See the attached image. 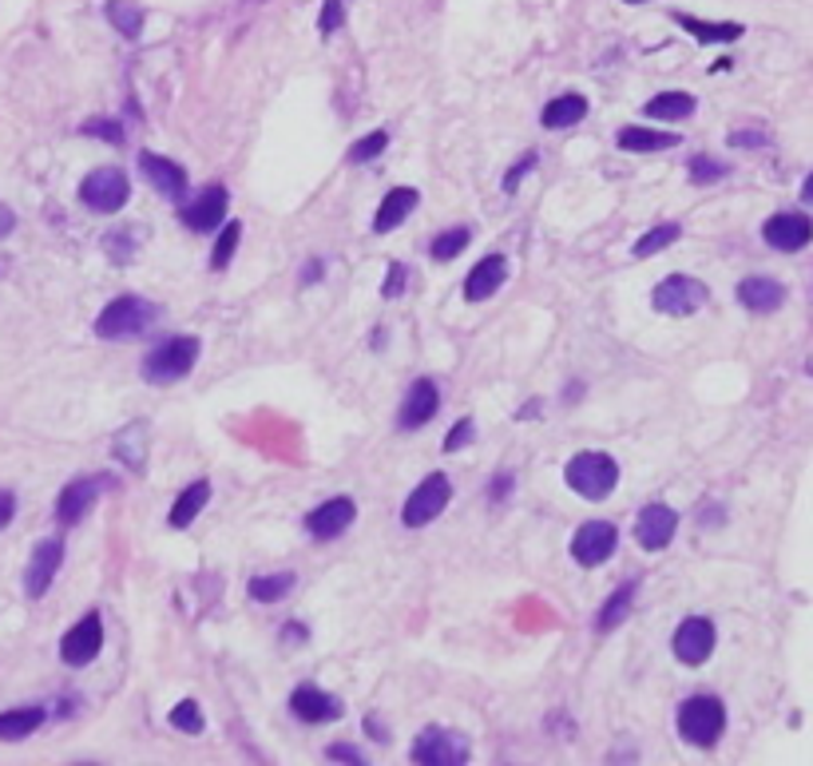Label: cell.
<instances>
[{
	"label": "cell",
	"instance_id": "obj_1",
	"mask_svg": "<svg viewBox=\"0 0 813 766\" xmlns=\"http://www.w3.org/2000/svg\"><path fill=\"white\" fill-rule=\"evenodd\" d=\"M722 731H726V707L719 695H691L679 707V735L691 746L710 751L722 739Z\"/></svg>",
	"mask_w": 813,
	"mask_h": 766
},
{
	"label": "cell",
	"instance_id": "obj_2",
	"mask_svg": "<svg viewBox=\"0 0 813 766\" xmlns=\"http://www.w3.org/2000/svg\"><path fill=\"white\" fill-rule=\"evenodd\" d=\"M159 318V306L147 303V298H136V294H124L116 303H107L95 318V334L104 342H124V337L143 334L147 325Z\"/></svg>",
	"mask_w": 813,
	"mask_h": 766
},
{
	"label": "cell",
	"instance_id": "obj_3",
	"mask_svg": "<svg viewBox=\"0 0 813 766\" xmlns=\"http://www.w3.org/2000/svg\"><path fill=\"white\" fill-rule=\"evenodd\" d=\"M198 337H167V342H159V346L143 358V378L152 385H171L179 382V378H186V373L195 370V361H198Z\"/></svg>",
	"mask_w": 813,
	"mask_h": 766
},
{
	"label": "cell",
	"instance_id": "obj_4",
	"mask_svg": "<svg viewBox=\"0 0 813 766\" xmlns=\"http://www.w3.org/2000/svg\"><path fill=\"white\" fill-rule=\"evenodd\" d=\"M564 481L583 500H604L619 485V464L607 454H576L568 461V469H564Z\"/></svg>",
	"mask_w": 813,
	"mask_h": 766
},
{
	"label": "cell",
	"instance_id": "obj_5",
	"mask_svg": "<svg viewBox=\"0 0 813 766\" xmlns=\"http://www.w3.org/2000/svg\"><path fill=\"white\" fill-rule=\"evenodd\" d=\"M449 500H453L449 476L429 473L413 493H409L405 509H401V524H405V528H425V524H433L444 509H449Z\"/></svg>",
	"mask_w": 813,
	"mask_h": 766
},
{
	"label": "cell",
	"instance_id": "obj_6",
	"mask_svg": "<svg viewBox=\"0 0 813 766\" xmlns=\"http://www.w3.org/2000/svg\"><path fill=\"white\" fill-rule=\"evenodd\" d=\"M473 746H468L465 735L449 731V727H425L417 735V743L409 751L413 763H437V766H465Z\"/></svg>",
	"mask_w": 813,
	"mask_h": 766
},
{
	"label": "cell",
	"instance_id": "obj_7",
	"mask_svg": "<svg viewBox=\"0 0 813 766\" xmlns=\"http://www.w3.org/2000/svg\"><path fill=\"white\" fill-rule=\"evenodd\" d=\"M128 199H131V183L119 167H100V171H92L80 183V203L100 210V215H116Z\"/></svg>",
	"mask_w": 813,
	"mask_h": 766
},
{
	"label": "cell",
	"instance_id": "obj_8",
	"mask_svg": "<svg viewBox=\"0 0 813 766\" xmlns=\"http://www.w3.org/2000/svg\"><path fill=\"white\" fill-rule=\"evenodd\" d=\"M650 306L659 314H671V318H691L695 310L707 306V286L698 279H691V275H671V279H662L655 286Z\"/></svg>",
	"mask_w": 813,
	"mask_h": 766
},
{
	"label": "cell",
	"instance_id": "obj_9",
	"mask_svg": "<svg viewBox=\"0 0 813 766\" xmlns=\"http://www.w3.org/2000/svg\"><path fill=\"white\" fill-rule=\"evenodd\" d=\"M616 548H619V528L607 521H588L571 536V557H576V564H583V569H595V564L611 560Z\"/></svg>",
	"mask_w": 813,
	"mask_h": 766
},
{
	"label": "cell",
	"instance_id": "obj_10",
	"mask_svg": "<svg viewBox=\"0 0 813 766\" xmlns=\"http://www.w3.org/2000/svg\"><path fill=\"white\" fill-rule=\"evenodd\" d=\"M104 648V620L100 612H88L76 627H68V636L60 639V660L68 667H88Z\"/></svg>",
	"mask_w": 813,
	"mask_h": 766
},
{
	"label": "cell",
	"instance_id": "obj_11",
	"mask_svg": "<svg viewBox=\"0 0 813 766\" xmlns=\"http://www.w3.org/2000/svg\"><path fill=\"white\" fill-rule=\"evenodd\" d=\"M60 564H64V540L60 536H44L40 545L33 548V560L24 569V596L28 600H40V596L52 588Z\"/></svg>",
	"mask_w": 813,
	"mask_h": 766
},
{
	"label": "cell",
	"instance_id": "obj_12",
	"mask_svg": "<svg viewBox=\"0 0 813 766\" xmlns=\"http://www.w3.org/2000/svg\"><path fill=\"white\" fill-rule=\"evenodd\" d=\"M714 643H719V636H714V624L710 620H702V615H691V620H683L679 624V631H674V660L686 663V667H698V663H707L710 655H714Z\"/></svg>",
	"mask_w": 813,
	"mask_h": 766
},
{
	"label": "cell",
	"instance_id": "obj_13",
	"mask_svg": "<svg viewBox=\"0 0 813 766\" xmlns=\"http://www.w3.org/2000/svg\"><path fill=\"white\" fill-rule=\"evenodd\" d=\"M107 488V476L104 473H92V476H76L72 485H64L56 500V521L60 524H80L88 512L95 509L100 493Z\"/></svg>",
	"mask_w": 813,
	"mask_h": 766
},
{
	"label": "cell",
	"instance_id": "obj_14",
	"mask_svg": "<svg viewBox=\"0 0 813 766\" xmlns=\"http://www.w3.org/2000/svg\"><path fill=\"white\" fill-rule=\"evenodd\" d=\"M227 203H231V199H227V187L210 183V187H203V195H198L195 203H186V207L179 210V219H183L191 231L210 234L227 222Z\"/></svg>",
	"mask_w": 813,
	"mask_h": 766
},
{
	"label": "cell",
	"instance_id": "obj_15",
	"mask_svg": "<svg viewBox=\"0 0 813 766\" xmlns=\"http://www.w3.org/2000/svg\"><path fill=\"white\" fill-rule=\"evenodd\" d=\"M762 239H766L774 251H786V255H793V251L810 246L813 222L805 219V215H798V210H782V215L766 219V227H762Z\"/></svg>",
	"mask_w": 813,
	"mask_h": 766
},
{
	"label": "cell",
	"instance_id": "obj_16",
	"mask_svg": "<svg viewBox=\"0 0 813 766\" xmlns=\"http://www.w3.org/2000/svg\"><path fill=\"white\" fill-rule=\"evenodd\" d=\"M437 409H441V390H437V382H433V378H417V382L409 385L397 425H401V430H421V425H429V421L437 418Z\"/></svg>",
	"mask_w": 813,
	"mask_h": 766
},
{
	"label": "cell",
	"instance_id": "obj_17",
	"mask_svg": "<svg viewBox=\"0 0 813 766\" xmlns=\"http://www.w3.org/2000/svg\"><path fill=\"white\" fill-rule=\"evenodd\" d=\"M674 528H679V512L671 505H647L640 512V521H635V540L647 552H659V548H667L674 540Z\"/></svg>",
	"mask_w": 813,
	"mask_h": 766
},
{
	"label": "cell",
	"instance_id": "obj_18",
	"mask_svg": "<svg viewBox=\"0 0 813 766\" xmlns=\"http://www.w3.org/2000/svg\"><path fill=\"white\" fill-rule=\"evenodd\" d=\"M353 516H358L353 500L334 497V500H325V505H318V509L306 516V533L314 536V540H334V536H341L349 524H353Z\"/></svg>",
	"mask_w": 813,
	"mask_h": 766
},
{
	"label": "cell",
	"instance_id": "obj_19",
	"mask_svg": "<svg viewBox=\"0 0 813 766\" xmlns=\"http://www.w3.org/2000/svg\"><path fill=\"white\" fill-rule=\"evenodd\" d=\"M291 711L302 723H334V719H341V715H346L341 699H334L330 691H322V687H310V684L294 687Z\"/></svg>",
	"mask_w": 813,
	"mask_h": 766
},
{
	"label": "cell",
	"instance_id": "obj_20",
	"mask_svg": "<svg viewBox=\"0 0 813 766\" xmlns=\"http://www.w3.org/2000/svg\"><path fill=\"white\" fill-rule=\"evenodd\" d=\"M504 279H508V258H504V255H485L477 267L468 270L465 298H468V303H485V298H492V294L504 286Z\"/></svg>",
	"mask_w": 813,
	"mask_h": 766
},
{
	"label": "cell",
	"instance_id": "obj_21",
	"mask_svg": "<svg viewBox=\"0 0 813 766\" xmlns=\"http://www.w3.org/2000/svg\"><path fill=\"white\" fill-rule=\"evenodd\" d=\"M140 171L147 175V183H152L163 199H183L186 171L175 159H163V155H155V152H143L140 155Z\"/></svg>",
	"mask_w": 813,
	"mask_h": 766
},
{
	"label": "cell",
	"instance_id": "obj_22",
	"mask_svg": "<svg viewBox=\"0 0 813 766\" xmlns=\"http://www.w3.org/2000/svg\"><path fill=\"white\" fill-rule=\"evenodd\" d=\"M738 303L750 314H774L786 303V286L778 279H766V275H754V279L738 282Z\"/></svg>",
	"mask_w": 813,
	"mask_h": 766
},
{
	"label": "cell",
	"instance_id": "obj_23",
	"mask_svg": "<svg viewBox=\"0 0 813 766\" xmlns=\"http://www.w3.org/2000/svg\"><path fill=\"white\" fill-rule=\"evenodd\" d=\"M413 210H417V191H413V187H393V191L382 199L377 215H373V231H377V234L397 231V227H401Z\"/></svg>",
	"mask_w": 813,
	"mask_h": 766
},
{
	"label": "cell",
	"instance_id": "obj_24",
	"mask_svg": "<svg viewBox=\"0 0 813 766\" xmlns=\"http://www.w3.org/2000/svg\"><path fill=\"white\" fill-rule=\"evenodd\" d=\"M112 454L119 464H128L131 473H143V464H147V421H131L128 430H119Z\"/></svg>",
	"mask_w": 813,
	"mask_h": 766
},
{
	"label": "cell",
	"instance_id": "obj_25",
	"mask_svg": "<svg viewBox=\"0 0 813 766\" xmlns=\"http://www.w3.org/2000/svg\"><path fill=\"white\" fill-rule=\"evenodd\" d=\"M674 24L679 28H686V33L695 36V40H702V44H731V40H738V36L746 33L743 24H734V21H698V16H686V12H674Z\"/></svg>",
	"mask_w": 813,
	"mask_h": 766
},
{
	"label": "cell",
	"instance_id": "obj_26",
	"mask_svg": "<svg viewBox=\"0 0 813 766\" xmlns=\"http://www.w3.org/2000/svg\"><path fill=\"white\" fill-rule=\"evenodd\" d=\"M583 116H588V100L568 92V95H556V100L540 112V124H544L547 131H564V128H576Z\"/></svg>",
	"mask_w": 813,
	"mask_h": 766
},
{
	"label": "cell",
	"instance_id": "obj_27",
	"mask_svg": "<svg viewBox=\"0 0 813 766\" xmlns=\"http://www.w3.org/2000/svg\"><path fill=\"white\" fill-rule=\"evenodd\" d=\"M44 723V707H16L0 715V743H21L33 731H40Z\"/></svg>",
	"mask_w": 813,
	"mask_h": 766
},
{
	"label": "cell",
	"instance_id": "obj_28",
	"mask_svg": "<svg viewBox=\"0 0 813 766\" xmlns=\"http://www.w3.org/2000/svg\"><path fill=\"white\" fill-rule=\"evenodd\" d=\"M207 500H210V481H195V485H186L183 493H179V500L171 505V528H186L198 512L207 509Z\"/></svg>",
	"mask_w": 813,
	"mask_h": 766
},
{
	"label": "cell",
	"instance_id": "obj_29",
	"mask_svg": "<svg viewBox=\"0 0 813 766\" xmlns=\"http://www.w3.org/2000/svg\"><path fill=\"white\" fill-rule=\"evenodd\" d=\"M616 143L623 148V152H667V148H674L679 143V136H671V131H655V128H623L616 136Z\"/></svg>",
	"mask_w": 813,
	"mask_h": 766
},
{
	"label": "cell",
	"instance_id": "obj_30",
	"mask_svg": "<svg viewBox=\"0 0 813 766\" xmlns=\"http://www.w3.org/2000/svg\"><path fill=\"white\" fill-rule=\"evenodd\" d=\"M643 112H647L650 119H667V124H674V119L695 116V95L691 92H659L655 100L643 104Z\"/></svg>",
	"mask_w": 813,
	"mask_h": 766
},
{
	"label": "cell",
	"instance_id": "obj_31",
	"mask_svg": "<svg viewBox=\"0 0 813 766\" xmlns=\"http://www.w3.org/2000/svg\"><path fill=\"white\" fill-rule=\"evenodd\" d=\"M679 239H683V227H679V222H659V227H650L640 243H635V258L659 255V251H667V246L679 243Z\"/></svg>",
	"mask_w": 813,
	"mask_h": 766
},
{
	"label": "cell",
	"instance_id": "obj_32",
	"mask_svg": "<svg viewBox=\"0 0 813 766\" xmlns=\"http://www.w3.org/2000/svg\"><path fill=\"white\" fill-rule=\"evenodd\" d=\"M468 243H473V231H468V227H453V231H441L437 239H433L429 255L437 258V263H453Z\"/></svg>",
	"mask_w": 813,
	"mask_h": 766
},
{
	"label": "cell",
	"instance_id": "obj_33",
	"mask_svg": "<svg viewBox=\"0 0 813 766\" xmlns=\"http://www.w3.org/2000/svg\"><path fill=\"white\" fill-rule=\"evenodd\" d=\"M291 588H294V572H274V576H255L250 580V596H255L258 604H274Z\"/></svg>",
	"mask_w": 813,
	"mask_h": 766
},
{
	"label": "cell",
	"instance_id": "obj_34",
	"mask_svg": "<svg viewBox=\"0 0 813 766\" xmlns=\"http://www.w3.org/2000/svg\"><path fill=\"white\" fill-rule=\"evenodd\" d=\"M631 596H635V588H619V592H611V600L604 604V612L595 615V627L599 631H616L623 620H628V612H631Z\"/></svg>",
	"mask_w": 813,
	"mask_h": 766
},
{
	"label": "cell",
	"instance_id": "obj_35",
	"mask_svg": "<svg viewBox=\"0 0 813 766\" xmlns=\"http://www.w3.org/2000/svg\"><path fill=\"white\" fill-rule=\"evenodd\" d=\"M243 243V227L238 222H222L219 239H215V251H210V270H227L231 267L234 251Z\"/></svg>",
	"mask_w": 813,
	"mask_h": 766
},
{
	"label": "cell",
	"instance_id": "obj_36",
	"mask_svg": "<svg viewBox=\"0 0 813 766\" xmlns=\"http://www.w3.org/2000/svg\"><path fill=\"white\" fill-rule=\"evenodd\" d=\"M107 21L116 24L128 40H136V36L143 33V9H136L128 0H112V4H107Z\"/></svg>",
	"mask_w": 813,
	"mask_h": 766
},
{
	"label": "cell",
	"instance_id": "obj_37",
	"mask_svg": "<svg viewBox=\"0 0 813 766\" xmlns=\"http://www.w3.org/2000/svg\"><path fill=\"white\" fill-rule=\"evenodd\" d=\"M731 175V167L722 159H710V155H695L691 159V183L695 187H710V183H719V179H726Z\"/></svg>",
	"mask_w": 813,
	"mask_h": 766
},
{
	"label": "cell",
	"instance_id": "obj_38",
	"mask_svg": "<svg viewBox=\"0 0 813 766\" xmlns=\"http://www.w3.org/2000/svg\"><path fill=\"white\" fill-rule=\"evenodd\" d=\"M171 727L175 731H183V735H203V711H198L195 699H183L179 707H171Z\"/></svg>",
	"mask_w": 813,
	"mask_h": 766
},
{
	"label": "cell",
	"instance_id": "obj_39",
	"mask_svg": "<svg viewBox=\"0 0 813 766\" xmlns=\"http://www.w3.org/2000/svg\"><path fill=\"white\" fill-rule=\"evenodd\" d=\"M385 148H389V136H385V131H370V136H361V140L349 148V163H370V159H377Z\"/></svg>",
	"mask_w": 813,
	"mask_h": 766
},
{
	"label": "cell",
	"instance_id": "obj_40",
	"mask_svg": "<svg viewBox=\"0 0 813 766\" xmlns=\"http://www.w3.org/2000/svg\"><path fill=\"white\" fill-rule=\"evenodd\" d=\"M80 131H83V136H95V140H107L112 148H124V140H128L116 119H83Z\"/></svg>",
	"mask_w": 813,
	"mask_h": 766
},
{
	"label": "cell",
	"instance_id": "obj_41",
	"mask_svg": "<svg viewBox=\"0 0 813 766\" xmlns=\"http://www.w3.org/2000/svg\"><path fill=\"white\" fill-rule=\"evenodd\" d=\"M341 24H346V9H341V0H325V4H322V21H318V33L334 36Z\"/></svg>",
	"mask_w": 813,
	"mask_h": 766
},
{
	"label": "cell",
	"instance_id": "obj_42",
	"mask_svg": "<svg viewBox=\"0 0 813 766\" xmlns=\"http://www.w3.org/2000/svg\"><path fill=\"white\" fill-rule=\"evenodd\" d=\"M104 251H107V258H112V263H131V255H136V243H131V234H107Z\"/></svg>",
	"mask_w": 813,
	"mask_h": 766
},
{
	"label": "cell",
	"instance_id": "obj_43",
	"mask_svg": "<svg viewBox=\"0 0 813 766\" xmlns=\"http://www.w3.org/2000/svg\"><path fill=\"white\" fill-rule=\"evenodd\" d=\"M535 163H540V155H535V152H524V155H520V163H516V167H512V171L504 175V191H508V195H516V187H520V179H524L528 171H535Z\"/></svg>",
	"mask_w": 813,
	"mask_h": 766
},
{
	"label": "cell",
	"instance_id": "obj_44",
	"mask_svg": "<svg viewBox=\"0 0 813 766\" xmlns=\"http://www.w3.org/2000/svg\"><path fill=\"white\" fill-rule=\"evenodd\" d=\"M405 291H409V270L401 267V263H393V267H389V275H385L382 294H385V298H401Z\"/></svg>",
	"mask_w": 813,
	"mask_h": 766
},
{
	"label": "cell",
	"instance_id": "obj_45",
	"mask_svg": "<svg viewBox=\"0 0 813 766\" xmlns=\"http://www.w3.org/2000/svg\"><path fill=\"white\" fill-rule=\"evenodd\" d=\"M465 442H473V421H456L453 430H449V437H444V454H456V449H465Z\"/></svg>",
	"mask_w": 813,
	"mask_h": 766
},
{
	"label": "cell",
	"instance_id": "obj_46",
	"mask_svg": "<svg viewBox=\"0 0 813 766\" xmlns=\"http://www.w3.org/2000/svg\"><path fill=\"white\" fill-rule=\"evenodd\" d=\"M766 131H731V148H766Z\"/></svg>",
	"mask_w": 813,
	"mask_h": 766
},
{
	"label": "cell",
	"instance_id": "obj_47",
	"mask_svg": "<svg viewBox=\"0 0 813 766\" xmlns=\"http://www.w3.org/2000/svg\"><path fill=\"white\" fill-rule=\"evenodd\" d=\"M325 755L337 758V763H341V758H346V763H361V751H358V746H349V743H330V746H325Z\"/></svg>",
	"mask_w": 813,
	"mask_h": 766
},
{
	"label": "cell",
	"instance_id": "obj_48",
	"mask_svg": "<svg viewBox=\"0 0 813 766\" xmlns=\"http://www.w3.org/2000/svg\"><path fill=\"white\" fill-rule=\"evenodd\" d=\"M16 516V497L9 488H0V528H9V521Z\"/></svg>",
	"mask_w": 813,
	"mask_h": 766
},
{
	"label": "cell",
	"instance_id": "obj_49",
	"mask_svg": "<svg viewBox=\"0 0 813 766\" xmlns=\"http://www.w3.org/2000/svg\"><path fill=\"white\" fill-rule=\"evenodd\" d=\"M512 493V473H496V481L488 485V497L492 500H504Z\"/></svg>",
	"mask_w": 813,
	"mask_h": 766
},
{
	"label": "cell",
	"instance_id": "obj_50",
	"mask_svg": "<svg viewBox=\"0 0 813 766\" xmlns=\"http://www.w3.org/2000/svg\"><path fill=\"white\" fill-rule=\"evenodd\" d=\"M12 227H16V215H12V210L4 207V203H0V239H9Z\"/></svg>",
	"mask_w": 813,
	"mask_h": 766
},
{
	"label": "cell",
	"instance_id": "obj_51",
	"mask_svg": "<svg viewBox=\"0 0 813 766\" xmlns=\"http://www.w3.org/2000/svg\"><path fill=\"white\" fill-rule=\"evenodd\" d=\"M318 279H322V263L314 258V263H306V267H302V282L310 286V282H318Z\"/></svg>",
	"mask_w": 813,
	"mask_h": 766
},
{
	"label": "cell",
	"instance_id": "obj_52",
	"mask_svg": "<svg viewBox=\"0 0 813 766\" xmlns=\"http://www.w3.org/2000/svg\"><path fill=\"white\" fill-rule=\"evenodd\" d=\"M286 639H291V643H302V627H298V624H291V627H286Z\"/></svg>",
	"mask_w": 813,
	"mask_h": 766
},
{
	"label": "cell",
	"instance_id": "obj_53",
	"mask_svg": "<svg viewBox=\"0 0 813 766\" xmlns=\"http://www.w3.org/2000/svg\"><path fill=\"white\" fill-rule=\"evenodd\" d=\"M802 199H805V203H810V207H813V175H810V179H805V183H802Z\"/></svg>",
	"mask_w": 813,
	"mask_h": 766
},
{
	"label": "cell",
	"instance_id": "obj_54",
	"mask_svg": "<svg viewBox=\"0 0 813 766\" xmlns=\"http://www.w3.org/2000/svg\"><path fill=\"white\" fill-rule=\"evenodd\" d=\"M535 413H540V401H532V406L520 409V418H535Z\"/></svg>",
	"mask_w": 813,
	"mask_h": 766
},
{
	"label": "cell",
	"instance_id": "obj_55",
	"mask_svg": "<svg viewBox=\"0 0 813 766\" xmlns=\"http://www.w3.org/2000/svg\"><path fill=\"white\" fill-rule=\"evenodd\" d=\"M628 4H647V0H628Z\"/></svg>",
	"mask_w": 813,
	"mask_h": 766
}]
</instances>
